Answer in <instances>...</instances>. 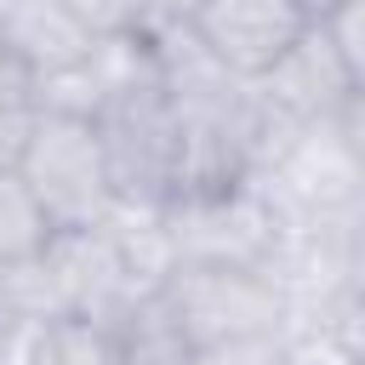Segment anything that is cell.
<instances>
[{
    "label": "cell",
    "instance_id": "1",
    "mask_svg": "<svg viewBox=\"0 0 365 365\" xmlns=\"http://www.w3.org/2000/svg\"><path fill=\"white\" fill-rule=\"evenodd\" d=\"M274 228H325V222H365V103L336 120L297 125L274 160L245 177Z\"/></svg>",
    "mask_w": 365,
    "mask_h": 365
},
{
    "label": "cell",
    "instance_id": "2",
    "mask_svg": "<svg viewBox=\"0 0 365 365\" xmlns=\"http://www.w3.org/2000/svg\"><path fill=\"white\" fill-rule=\"evenodd\" d=\"M91 125H97V143H103V160H108L114 200L165 205L177 194V177H182V131H177L171 97L160 91V74H148L137 86H120L91 114Z\"/></svg>",
    "mask_w": 365,
    "mask_h": 365
},
{
    "label": "cell",
    "instance_id": "3",
    "mask_svg": "<svg viewBox=\"0 0 365 365\" xmlns=\"http://www.w3.org/2000/svg\"><path fill=\"white\" fill-rule=\"evenodd\" d=\"M17 177L29 182L34 205L46 211L51 228H86L103 222L114 205V182H108V160L97 143V125L80 114H51L40 108L23 154H17Z\"/></svg>",
    "mask_w": 365,
    "mask_h": 365
},
{
    "label": "cell",
    "instance_id": "4",
    "mask_svg": "<svg viewBox=\"0 0 365 365\" xmlns=\"http://www.w3.org/2000/svg\"><path fill=\"white\" fill-rule=\"evenodd\" d=\"M177 268H262L279 228L251 182L188 188L160 205Z\"/></svg>",
    "mask_w": 365,
    "mask_h": 365
},
{
    "label": "cell",
    "instance_id": "5",
    "mask_svg": "<svg viewBox=\"0 0 365 365\" xmlns=\"http://www.w3.org/2000/svg\"><path fill=\"white\" fill-rule=\"evenodd\" d=\"M160 308L188 336V348L279 331V314H285V302L262 268H177L160 285Z\"/></svg>",
    "mask_w": 365,
    "mask_h": 365
},
{
    "label": "cell",
    "instance_id": "6",
    "mask_svg": "<svg viewBox=\"0 0 365 365\" xmlns=\"http://www.w3.org/2000/svg\"><path fill=\"white\" fill-rule=\"evenodd\" d=\"M257 97L268 114H279L285 125H319V120H336L348 114L354 103H365V80L331 51V40L308 23L257 80Z\"/></svg>",
    "mask_w": 365,
    "mask_h": 365
},
{
    "label": "cell",
    "instance_id": "7",
    "mask_svg": "<svg viewBox=\"0 0 365 365\" xmlns=\"http://www.w3.org/2000/svg\"><path fill=\"white\" fill-rule=\"evenodd\" d=\"M308 23H314V11L302 0H200L188 17V34L222 68L257 80Z\"/></svg>",
    "mask_w": 365,
    "mask_h": 365
},
{
    "label": "cell",
    "instance_id": "8",
    "mask_svg": "<svg viewBox=\"0 0 365 365\" xmlns=\"http://www.w3.org/2000/svg\"><path fill=\"white\" fill-rule=\"evenodd\" d=\"M91 29L63 0H0V57L46 80L91 51Z\"/></svg>",
    "mask_w": 365,
    "mask_h": 365
},
{
    "label": "cell",
    "instance_id": "9",
    "mask_svg": "<svg viewBox=\"0 0 365 365\" xmlns=\"http://www.w3.org/2000/svg\"><path fill=\"white\" fill-rule=\"evenodd\" d=\"M108 331H114V365H188V336L171 325L160 297L137 302Z\"/></svg>",
    "mask_w": 365,
    "mask_h": 365
},
{
    "label": "cell",
    "instance_id": "10",
    "mask_svg": "<svg viewBox=\"0 0 365 365\" xmlns=\"http://www.w3.org/2000/svg\"><path fill=\"white\" fill-rule=\"evenodd\" d=\"M29 365H114V331L97 319H40L29 342Z\"/></svg>",
    "mask_w": 365,
    "mask_h": 365
},
{
    "label": "cell",
    "instance_id": "11",
    "mask_svg": "<svg viewBox=\"0 0 365 365\" xmlns=\"http://www.w3.org/2000/svg\"><path fill=\"white\" fill-rule=\"evenodd\" d=\"M46 234H51V222H46V211L34 205L29 182L17 177V165H0V268L29 262V257L46 245Z\"/></svg>",
    "mask_w": 365,
    "mask_h": 365
},
{
    "label": "cell",
    "instance_id": "12",
    "mask_svg": "<svg viewBox=\"0 0 365 365\" xmlns=\"http://www.w3.org/2000/svg\"><path fill=\"white\" fill-rule=\"evenodd\" d=\"M40 120V91H34V74H23L17 63L0 57V165H17L29 131Z\"/></svg>",
    "mask_w": 365,
    "mask_h": 365
},
{
    "label": "cell",
    "instance_id": "13",
    "mask_svg": "<svg viewBox=\"0 0 365 365\" xmlns=\"http://www.w3.org/2000/svg\"><path fill=\"white\" fill-rule=\"evenodd\" d=\"M314 29L331 40V51L365 80V0H331L325 11H314Z\"/></svg>",
    "mask_w": 365,
    "mask_h": 365
},
{
    "label": "cell",
    "instance_id": "14",
    "mask_svg": "<svg viewBox=\"0 0 365 365\" xmlns=\"http://www.w3.org/2000/svg\"><path fill=\"white\" fill-rule=\"evenodd\" d=\"M188 365H291L279 331H257V336H222V342H200L188 348Z\"/></svg>",
    "mask_w": 365,
    "mask_h": 365
},
{
    "label": "cell",
    "instance_id": "15",
    "mask_svg": "<svg viewBox=\"0 0 365 365\" xmlns=\"http://www.w3.org/2000/svg\"><path fill=\"white\" fill-rule=\"evenodd\" d=\"M97 40L103 34H131V29H148V0H63Z\"/></svg>",
    "mask_w": 365,
    "mask_h": 365
},
{
    "label": "cell",
    "instance_id": "16",
    "mask_svg": "<svg viewBox=\"0 0 365 365\" xmlns=\"http://www.w3.org/2000/svg\"><path fill=\"white\" fill-rule=\"evenodd\" d=\"M200 0H148V29L154 23H188Z\"/></svg>",
    "mask_w": 365,
    "mask_h": 365
},
{
    "label": "cell",
    "instance_id": "17",
    "mask_svg": "<svg viewBox=\"0 0 365 365\" xmlns=\"http://www.w3.org/2000/svg\"><path fill=\"white\" fill-rule=\"evenodd\" d=\"M302 6H308V11H325V6H331V0H302Z\"/></svg>",
    "mask_w": 365,
    "mask_h": 365
}]
</instances>
